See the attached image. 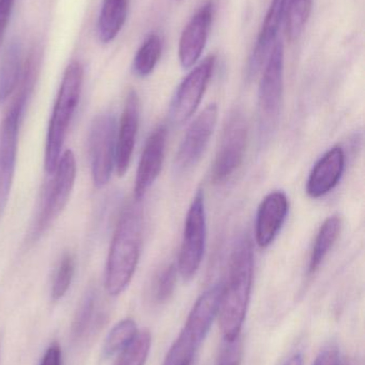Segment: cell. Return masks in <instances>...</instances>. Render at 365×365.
<instances>
[{"instance_id": "obj_1", "label": "cell", "mask_w": 365, "mask_h": 365, "mask_svg": "<svg viewBox=\"0 0 365 365\" xmlns=\"http://www.w3.org/2000/svg\"><path fill=\"white\" fill-rule=\"evenodd\" d=\"M253 267L252 245L248 237H242L234 247L229 278L223 284L219 307L221 331L226 342L239 339L250 302Z\"/></svg>"}, {"instance_id": "obj_2", "label": "cell", "mask_w": 365, "mask_h": 365, "mask_svg": "<svg viewBox=\"0 0 365 365\" xmlns=\"http://www.w3.org/2000/svg\"><path fill=\"white\" fill-rule=\"evenodd\" d=\"M137 202L122 212L111 240L105 272V287L111 296L120 295L126 289L139 264L143 212Z\"/></svg>"}, {"instance_id": "obj_3", "label": "cell", "mask_w": 365, "mask_h": 365, "mask_svg": "<svg viewBox=\"0 0 365 365\" xmlns=\"http://www.w3.org/2000/svg\"><path fill=\"white\" fill-rule=\"evenodd\" d=\"M83 81V66L79 62H71L64 71L47 128L44 158L47 173H54L59 162L64 139L81 98Z\"/></svg>"}, {"instance_id": "obj_4", "label": "cell", "mask_w": 365, "mask_h": 365, "mask_svg": "<svg viewBox=\"0 0 365 365\" xmlns=\"http://www.w3.org/2000/svg\"><path fill=\"white\" fill-rule=\"evenodd\" d=\"M34 64L30 60L24 71L21 89L0 124V217L8 204L16 164L19 126L34 85Z\"/></svg>"}, {"instance_id": "obj_5", "label": "cell", "mask_w": 365, "mask_h": 365, "mask_svg": "<svg viewBox=\"0 0 365 365\" xmlns=\"http://www.w3.org/2000/svg\"><path fill=\"white\" fill-rule=\"evenodd\" d=\"M223 284L214 285L196 300L163 365H190L218 317Z\"/></svg>"}, {"instance_id": "obj_6", "label": "cell", "mask_w": 365, "mask_h": 365, "mask_svg": "<svg viewBox=\"0 0 365 365\" xmlns=\"http://www.w3.org/2000/svg\"><path fill=\"white\" fill-rule=\"evenodd\" d=\"M284 91V44L278 40L265 63L259 89L261 133L271 132L278 121Z\"/></svg>"}, {"instance_id": "obj_7", "label": "cell", "mask_w": 365, "mask_h": 365, "mask_svg": "<svg viewBox=\"0 0 365 365\" xmlns=\"http://www.w3.org/2000/svg\"><path fill=\"white\" fill-rule=\"evenodd\" d=\"M207 222H206L204 192L199 190L193 197L186 215L184 240L178 259V270L182 278L190 280L196 274L206 248Z\"/></svg>"}, {"instance_id": "obj_8", "label": "cell", "mask_w": 365, "mask_h": 365, "mask_svg": "<svg viewBox=\"0 0 365 365\" xmlns=\"http://www.w3.org/2000/svg\"><path fill=\"white\" fill-rule=\"evenodd\" d=\"M54 175L55 177L47 191L44 205L41 208L32 231L31 240L34 242L49 230L68 203L76 178V160L72 151L68 150L60 156Z\"/></svg>"}, {"instance_id": "obj_9", "label": "cell", "mask_w": 365, "mask_h": 365, "mask_svg": "<svg viewBox=\"0 0 365 365\" xmlns=\"http://www.w3.org/2000/svg\"><path fill=\"white\" fill-rule=\"evenodd\" d=\"M117 124L111 113H102L92 122L89 134V156L92 180L98 188L111 180L116 162Z\"/></svg>"}, {"instance_id": "obj_10", "label": "cell", "mask_w": 365, "mask_h": 365, "mask_svg": "<svg viewBox=\"0 0 365 365\" xmlns=\"http://www.w3.org/2000/svg\"><path fill=\"white\" fill-rule=\"evenodd\" d=\"M248 126L244 115L236 110L225 124L212 168V180L222 184L239 168L246 152Z\"/></svg>"}, {"instance_id": "obj_11", "label": "cell", "mask_w": 365, "mask_h": 365, "mask_svg": "<svg viewBox=\"0 0 365 365\" xmlns=\"http://www.w3.org/2000/svg\"><path fill=\"white\" fill-rule=\"evenodd\" d=\"M216 60L214 55L206 58L180 83L169 109L174 123H184L194 115L211 78Z\"/></svg>"}, {"instance_id": "obj_12", "label": "cell", "mask_w": 365, "mask_h": 365, "mask_svg": "<svg viewBox=\"0 0 365 365\" xmlns=\"http://www.w3.org/2000/svg\"><path fill=\"white\" fill-rule=\"evenodd\" d=\"M218 106L210 104L191 124L176 155L175 168L178 173L190 170L199 162L214 134Z\"/></svg>"}, {"instance_id": "obj_13", "label": "cell", "mask_w": 365, "mask_h": 365, "mask_svg": "<svg viewBox=\"0 0 365 365\" xmlns=\"http://www.w3.org/2000/svg\"><path fill=\"white\" fill-rule=\"evenodd\" d=\"M214 11L216 6L214 0H208L184 27L178 46V57L182 68H192L201 58L207 44Z\"/></svg>"}, {"instance_id": "obj_14", "label": "cell", "mask_w": 365, "mask_h": 365, "mask_svg": "<svg viewBox=\"0 0 365 365\" xmlns=\"http://www.w3.org/2000/svg\"><path fill=\"white\" fill-rule=\"evenodd\" d=\"M139 98L135 90H130L124 102L119 128L116 135L115 167L120 177L128 171L139 126Z\"/></svg>"}, {"instance_id": "obj_15", "label": "cell", "mask_w": 365, "mask_h": 365, "mask_svg": "<svg viewBox=\"0 0 365 365\" xmlns=\"http://www.w3.org/2000/svg\"><path fill=\"white\" fill-rule=\"evenodd\" d=\"M166 140V128L160 125L152 132L146 141L135 179L134 195L137 201L145 195L162 170Z\"/></svg>"}, {"instance_id": "obj_16", "label": "cell", "mask_w": 365, "mask_h": 365, "mask_svg": "<svg viewBox=\"0 0 365 365\" xmlns=\"http://www.w3.org/2000/svg\"><path fill=\"white\" fill-rule=\"evenodd\" d=\"M287 0H272L264 19L254 48L246 66L249 79L256 76L261 66L267 61L272 47L278 41L279 30L286 15Z\"/></svg>"}, {"instance_id": "obj_17", "label": "cell", "mask_w": 365, "mask_h": 365, "mask_svg": "<svg viewBox=\"0 0 365 365\" xmlns=\"http://www.w3.org/2000/svg\"><path fill=\"white\" fill-rule=\"evenodd\" d=\"M289 199L283 191L269 193L261 201L257 212L256 242L261 248H267L276 240L284 225L289 212Z\"/></svg>"}, {"instance_id": "obj_18", "label": "cell", "mask_w": 365, "mask_h": 365, "mask_svg": "<svg viewBox=\"0 0 365 365\" xmlns=\"http://www.w3.org/2000/svg\"><path fill=\"white\" fill-rule=\"evenodd\" d=\"M345 168V154L341 147L330 149L316 163L306 184V192L313 199L329 193L340 182Z\"/></svg>"}, {"instance_id": "obj_19", "label": "cell", "mask_w": 365, "mask_h": 365, "mask_svg": "<svg viewBox=\"0 0 365 365\" xmlns=\"http://www.w3.org/2000/svg\"><path fill=\"white\" fill-rule=\"evenodd\" d=\"M106 313L103 310L98 293L89 289L81 300L71 327V336L75 343L89 340L105 323Z\"/></svg>"}, {"instance_id": "obj_20", "label": "cell", "mask_w": 365, "mask_h": 365, "mask_svg": "<svg viewBox=\"0 0 365 365\" xmlns=\"http://www.w3.org/2000/svg\"><path fill=\"white\" fill-rule=\"evenodd\" d=\"M129 0H104L98 21L101 42L107 44L115 40L126 21Z\"/></svg>"}, {"instance_id": "obj_21", "label": "cell", "mask_w": 365, "mask_h": 365, "mask_svg": "<svg viewBox=\"0 0 365 365\" xmlns=\"http://www.w3.org/2000/svg\"><path fill=\"white\" fill-rule=\"evenodd\" d=\"M21 66V45L19 41H13L6 48L0 64V103L8 100L16 89Z\"/></svg>"}, {"instance_id": "obj_22", "label": "cell", "mask_w": 365, "mask_h": 365, "mask_svg": "<svg viewBox=\"0 0 365 365\" xmlns=\"http://www.w3.org/2000/svg\"><path fill=\"white\" fill-rule=\"evenodd\" d=\"M340 231L341 219L338 216L329 217L321 225L311 253L310 266H309L311 274L319 269V266L329 253L330 249L338 240Z\"/></svg>"}, {"instance_id": "obj_23", "label": "cell", "mask_w": 365, "mask_h": 365, "mask_svg": "<svg viewBox=\"0 0 365 365\" xmlns=\"http://www.w3.org/2000/svg\"><path fill=\"white\" fill-rule=\"evenodd\" d=\"M163 42L161 36L151 32L137 51L133 61V72L139 77H147L154 72L162 56Z\"/></svg>"}, {"instance_id": "obj_24", "label": "cell", "mask_w": 365, "mask_h": 365, "mask_svg": "<svg viewBox=\"0 0 365 365\" xmlns=\"http://www.w3.org/2000/svg\"><path fill=\"white\" fill-rule=\"evenodd\" d=\"M136 324L133 319L119 322L109 332L103 346V357L109 358L121 353L134 340L137 334Z\"/></svg>"}, {"instance_id": "obj_25", "label": "cell", "mask_w": 365, "mask_h": 365, "mask_svg": "<svg viewBox=\"0 0 365 365\" xmlns=\"http://www.w3.org/2000/svg\"><path fill=\"white\" fill-rule=\"evenodd\" d=\"M313 0H287L286 32L289 40L301 36L312 12Z\"/></svg>"}, {"instance_id": "obj_26", "label": "cell", "mask_w": 365, "mask_h": 365, "mask_svg": "<svg viewBox=\"0 0 365 365\" xmlns=\"http://www.w3.org/2000/svg\"><path fill=\"white\" fill-rule=\"evenodd\" d=\"M151 347V334L147 329L137 332L133 342L120 353L115 365H145Z\"/></svg>"}, {"instance_id": "obj_27", "label": "cell", "mask_w": 365, "mask_h": 365, "mask_svg": "<svg viewBox=\"0 0 365 365\" xmlns=\"http://www.w3.org/2000/svg\"><path fill=\"white\" fill-rule=\"evenodd\" d=\"M177 272L175 266L169 265L162 268L152 280L150 287V299L156 304L166 302L175 291Z\"/></svg>"}, {"instance_id": "obj_28", "label": "cell", "mask_w": 365, "mask_h": 365, "mask_svg": "<svg viewBox=\"0 0 365 365\" xmlns=\"http://www.w3.org/2000/svg\"><path fill=\"white\" fill-rule=\"evenodd\" d=\"M75 274V259L70 253H66L62 257L57 270L54 277L53 285H51V299L54 302L61 299L69 287H71Z\"/></svg>"}, {"instance_id": "obj_29", "label": "cell", "mask_w": 365, "mask_h": 365, "mask_svg": "<svg viewBox=\"0 0 365 365\" xmlns=\"http://www.w3.org/2000/svg\"><path fill=\"white\" fill-rule=\"evenodd\" d=\"M240 360H241V344L239 339H237L233 342H226L224 349L221 351L216 365H239Z\"/></svg>"}, {"instance_id": "obj_30", "label": "cell", "mask_w": 365, "mask_h": 365, "mask_svg": "<svg viewBox=\"0 0 365 365\" xmlns=\"http://www.w3.org/2000/svg\"><path fill=\"white\" fill-rule=\"evenodd\" d=\"M15 0H0V46L8 29L9 21L12 14Z\"/></svg>"}, {"instance_id": "obj_31", "label": "cell", "mask_w": 365, "mask_h": 365, "mask_svg": "<svg viewBox=\"0 0 365 365\" xmlns=\"http://www.w3.org/2000/svg\"><path fill=\"white\" fill-rule=\"evenodd\" d=\"M313 365H342L341 364L340 354L338 349L334 345L326 347L321 353L317 356Z\"/></svg>"}, {"instance_id": "obj_32", "label": "cell", "mask_w": 365, "mask_h": 365, "mask_svg": "<svg viewBox=\"0 0 365 365\" xmlns=\"http://www.w3.org/2000/svg\"><path fill=\"white\" fill-rule=\"evenodd\" d=\"M40 365H62L61 349L57 342L51 343L43 356Z\"/></svg>"}, {"instance_id": "obj_33", "label": "cell", "mask_w": 365, "mask_h": 365, "mask_svg": "<svg viewBox=\"0 0 365 365\" xmlns=\"http://www.w3.org/2000/svg\"><path fill=\"white\" fill-rule=\"evenodd\" d=\"M283 365H304V357L300 354H296Z\"/></svg>"}]
</instances>
